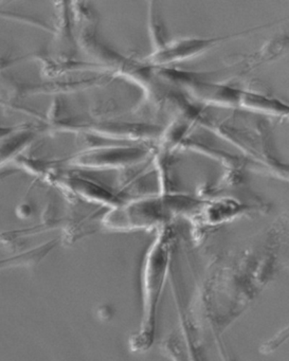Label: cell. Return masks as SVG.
Masks as SVG:
<instances>
[{"label":"cell","instance_id":"obj_1","mask_svg":"<svg viewBox=\"0 0 289 361\" xmlns=\"http://www.w3.org/2000/svg\"><path fill=\"white\" fill-rule=\"evenodd\" d=\"M160 75L180 88L194 102L221 109L248 111L289 121V103L272 94L233 84L210 81L195 73L178 69L161 68Z\"/></svg>","mask_w":289,"mask_h":361},{"label":"cell","instance_id":"obj_2","mask_svg":"<svg viewBox=\"0 0 289 361\" xmlns=\"http://www.w3.org/2000/svg\"><path fill=\"white\" fill-rule=\"evenodd\" d=\"M170 230H162L157 240L149 249L142 274L143 317L140 329L130 340L133 350H144L152 344L155 329L156 305L161 283V265L166 257V245L170 238Z\"/></svg>","mask_w":289,"mask_h":361},{"label":"cell","instance_id":"obj_3","mask_svg":"<svg viewBox=\"0 0 289 361\" xmlns=\"http://www.w3.org/2000/svg\"><path fill=\"white\" fill-rule=\"evenodd\" d=\"M234 37L235 35L223 37H183L168 41L159 50L149 56V64L155 68H161V66L191 60L212 49L221 42Z\"/></svg>","mask_w":289,"mask_h":361},{"label":"cell","instance_id":"obj_4","mask_svg":"<svg viewBox=\"0 0 289 361\" xmlns=\"http://www.w3.org/2000/svg\"><path fill=\"white\" fill-rule=\"evenodd\" d=\"M149 154L145 147H133L123 149H99L78 156L77 164L87 166H128L144 159Z\"/></svg>","mask_w":289,"mask_h":361}]
</instances>
